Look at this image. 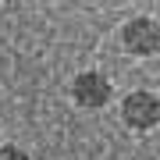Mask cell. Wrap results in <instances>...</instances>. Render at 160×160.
Wrapping results in <instances>:
<instances>
[{
    "label": "cell",
    "instance_id": "obj_1",
    "mask_svg": "<svg viewBox=\"0 0 160 160\" xmlns=\"http://www.w3.org/2000/svg\"><path fill=\"white\" fill-rule=\"evenodd\" d=\"M121 121L135 132H149L157 128L160 121V100L149 89H132L125 100H121Z\"/></svg>",
    "mask_w": 160,
    "mask_h": 160
},
{
    "label": "cell",
    "instance_id": "obj_2",
    "mask_svg": "<svg viewBox=\"0 0 160 160\" xmlns=\"http://www.w3.org/2000/svg\"><path fill=\"white\" fill-rule=\"evenodd\" d=\"M121 46L128 53H135V57H153L160 50V25L146 14L132 18V22L121 25Z\"/></svg>",
    "mask_w": 160,
    "mask_h": 160
},
{
    "label": "cell",
    "instance_id": "obj_3",
    "mask_svg": "<svg viewBox=\"0 0 160 160\" xmlns=\"http://www.w3.org/2000/svg\"><path fill=\"white\" fill-rule=\"evenodd\" d=\"M114 96V86L103 71H78L71 82V100L86 110H100L107 107V100Z\"/></svg>",
    "mask_w": 160,
    "mask_h": 160
},
{
    "label": "cell",
    "instance_id": "obj_4",
    "mask_svg": "<svg viewBox=\"0 0 160 160\" xmlns=\"http://www.w3.org/2000/svg\"><path fill=\"white\" fill-rule=\"evenodd\" d=\"M0 160H32L22 146H0Z\"/></svg>",
    "mask_w": 160,
    "mask_h": 160
},
{
    "label": "cell",
    "instance_id": "obj_5",
    "mask_svg": "<svg viewBox=\"0 0 160 160\" xmlns=\"http://www.w3.org/2000/svg\"><path fill=\"white\" fill-rule=\"evenodd\" d=\"M0 146H4V128H0Z\"/></svg>",
    "mask_w": 160,
    "mask_h": 160
}]
</instances>
